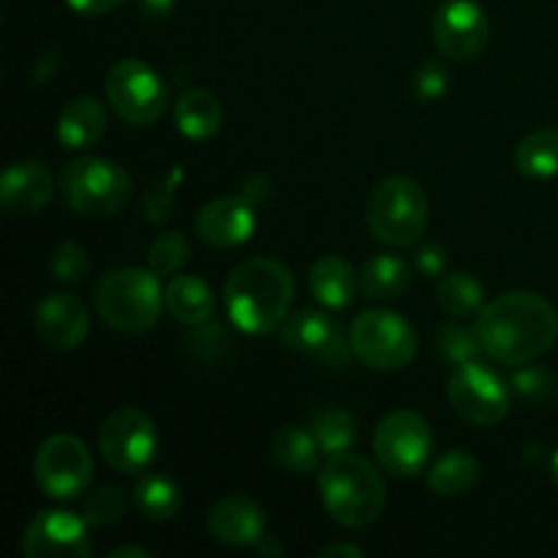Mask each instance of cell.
<instances>
[{"label":"cell","instance_id":"cell-1","mask_svg":"<svg viewBox=\"0 0 558 558\" xmlns=\"http://www.w3.org/2000/svg\"><path fill=\"white\" fill-rule=\"evenodd\" d=\"M474 330L485 357L505 368H518L554 349L558 311L534 292H507L483 305Z\"/></svg>","mask_w":558,"mask_h":558},{"label":"cell","instance_id":"cell-2","mask_svg":"<svg viewBox=\"0 0 558 558\" xmlns=\"http://www.w3.org/2000/svg\"><path fill=\"white\" fill-rule=\"evenodd\" d=\"M294 300V276L283 262L256 256L229 272L223 305L238 330L267 336L281 330Z\"/></svg>","mask_w":558,"mask_h":558},{"label":"cell","instance_id":"cell-3","mask_svg":"<svg viewBox=\"0 0 558 558\" xmlns=\"http://www.w3.org/2000/svg\"><path fill=\"white\" fill-rule=\"evenodd\" d=\"M319 494L327 515L347 529L376 523L387 505V485L379 469L357 452H338L319 469Z\"/></svg>","mask_w":558,"mask_h":558},{"label":"cell","instance_id":"cell-4","mask_svg":"<svg viewBox=\"0 0 558 558\" xmlns=\"http://www.w3.org/2000/svg\"><path fill=\"white\" fill-rule=\"evenodd\" d=\"M96 311L109 327L129 336L153 330L161 319L163 289L156 270L145 267H120L107 272L96 287Z\"/></svg>","mask_w":558,"mask_h":558},{"label":"cell","instance_id":"cell-5","mask_svg":"<svg viewBox=\"0 0 558 558\" xmlns=\"http://www.w3.org/2000/svg\"><path fill=\"white\" fill-rule=\"evenodd\" d=\"M365 227L371 238L390 248H409L428 227V196L412 178H385L365 202Z\"/></svg>","mask_w":558,"mask_h":558},{"label":"cell","instance_id":"cell-6","mask_svg":"<svg viewBox=\"0 0 558 558\" xmlns=\"http://www.w3.org/2000/svg\"><path fill=\"white\" fill-rule=\"evenodd\" d=\"M60 196L80 216H118L134 194L131 174L109 158L85 156L65 163L58 178Z\"/></svg>","mask_w":558,"mask_h":558},{"label":"cell","instance_id":"cell-7","mask_svg":"<svg viewBox=\"0 0 558 558\" xmlns=\"http://www.w3.org/2000/svg\"><path fill=\"white\" fill-rule=\"evenodd\" d=\"M352 352L376 371H401L417 354V332L407 316L387 308H371L349 327Z\"/></svg>","mask_w":558,"mask_h":558},{"label":"cell","instance_id":"cell-8","mask_svg":"<svg viewBox=\"0 0 558 558\" xmlns=\"http://www.w3.org/2000/svg\"><path fill=\"white\" fill-rule=\"evenodd\" d=\"M104 96H107L112 112L123 123L136 125V129L158 123L169 107V90L161 76L150 65L134 58L118 60L107 71Z\"/></svg>","mask_w":558,"mask_h":558},{"label":"cell","instance_id":"cell-9","mask_svg":"<svg viewBox=\"0 0 558 558\" xmlns=\"http://www.w3.org/2000/svg\"><path fill=\"white\" fill-rule=\"evenodd\" d=\"M376 461L392 477H417L434 456V430L423 414L412 409L390 412L374 430Z\"/></svg>","mask_w":558,"mask_h":558},{"label":"cell","instance_id":"cell-10","mask_svg":"<svg viewBox=\"0 0 558 558\" xmlns=\"http://www.w3.org/2000/svg\"><path fill=\"white\" fill-rule=\"evenodd\" d=\"M447 398L452 412L477 428H494L510 412V387L480 360L452 371Z\"/></svg>","mask_w":558,"mask_h":558},{"label":"cell","instance_id":"cell-11","mask_svg":"<svg viewBox=\"0 0 558 558\" xmlns=\"http://www.w3.org/2000/svg\"><path fill=\"white\" fill-rule=\"evenodd\" d=\"M36 485L49 499H76L93 480V456L85 441L71 434H54L38 447L33 461Z\"/></svg>","mask_w":558,"mask_h":558},{"label":"cell","instance_id":"cell-12","mask_svg":"<svg viewBox=\"0 0 558 558\" xmlns=\"http://www.w3.org/2000/svg\"><path fill=\"white\" fill-rule=\"evenodd\" d=\"M156 425L140 409H118L98 428V452L120 474H140L156 458Z\"/></svg>","mask_w":558,"mask_h":558},{"label":"cell","instance_id":"cell-13","mask_svg":"<svg viewBox=\"0 0 558 558\" xmlns=\"http://www.w3.org/2000/svg\"><path fill=\"white\" fill-rule=\"evenodd\" d=\"M490 41V22L477 0H445L434 14V44L445 58H480Z\"/></svg>","mask_w":558,"mask_h":558},{"label":"cell","instance_id":"cell-14","mask_svg":"<svg viewBox=\"0 0 558 558\" xmlns=\"http://www.w3.org/2000/svg\"><path fill=\"white\" fill-rule=\"evenodd\" d=\"M281 343L327 368H341L352 352V341L336 319L322 311H298L281 325Z\"/></svg>","mask_w":558,"mask_h":558},{"label":"cell","instance_id":"cell-15","mask_svg":"<svg viewBox=\"0 0 558 558\" xmlns=\"http://www.w3.org/2000/svg\"><path fill=\"white\" fill-rule=\"evenodd\" d=\"M90 550L87 521L71 512H36L22 534V554L27 558H85Z\"/></svg>","mask_w":558,"mask_h":558},{"label":"cell","instance_id":"cell-16","mask_svg":"<svg viewBox=\"0 0 558 558\" xmlns=\"http://www.w3.org/2000/svg\"><path fill=\"white\" fill-rule=\"evenodd\" d=\"M254 207L245 196H221L207 202L196 216V234L210 248H238L254 238Z\"/></svg>","mask_w":558,"mask_h":558},{"label":"cell","instance_id":"cell-17","mask_svg":"<svg viewBox=\"0 0 558 558\" xmlns=\"http://www.w3.org/2000/svg\"><path fill=\"white\" fill-rule=\"evenodd\" d=\"M36 332L49 349L71 352L82 347L90 332V314L80 298L54 292L36 305Z\"/></svg>","mask_w":558,"mask_h":558},{"label":"cell","instance_id":"cell-18","mask_svg":"<svg viewBox=\"0 0 558 558\" xmlns=\"http://www.w3.org/2000/svg\"><path fill=\"white\" fill-rule=\"evenodd\" d=\"M207 529L218 543L232 548L256 545L265 537V510L248 496H223L207 512Z\"/></svg>","mask_w":558,"mask_h":558},{"label":"cell","instance_id":"cell-19","mask_svg":"<svg viewBox=\"0 0 558 558\" xmlns=\"http://www.w3.org/2000/svg\"><path fill=\"white\" fill-rule=\"evenodd\" d=\"M52 194V174L38 161L11 163L0 178V205L9 216H33V213L44 210Z\"/></svg>","mask_w":558,"mask_h":558},{"label":"cell","instance_id":"cell-20","mask_svg":"<svg viewBox=\"0 0 558 558\" xmlns=\"http://www.w3.org/2000/svg\"><path fill=\"white\" fill-rule=\"evenodd\" d=\"M311 298L330 311H347L360 289V272L343 256L327 254L314 262L308 272Z\"/></svg>","mask_w":558,"mask_h":558},{"label":"cell","instance_id":"cell-21","mask_svg":"<svg viewBox=\"0 0 558 558\" xmlns=\"http://www.w3.org/2000/svg\"><path fill=\"white\" fill-rule=\"evenodd\" d=\"M107 134V109L98 98L76 96L63 107L58 118V142L65 150L96 147Z\"/></svg>","mask_w":558,"mask_h":558},{"label":"cell","instance_id":"cell-22","mask_svg":"<svg viewBox=\"0 0 558 558\" xmlns=\"http://www.w3.org/2000/svg\"><path fill=\"white\" fill-rule=\"evenodd\" d=\"M163 303L174 319L189 327L205 325L216 314V294L196 276H174L163 287Z\"/></svg>","mask_w":558,"mask_h":558},{"label":"cell","instance_id":"cell-23","mask_svg":"<svg viewBox=\"0 0 558 558\" xmlns=\"http://www.w3.org/2000/svg\"><path fill=\"white\" fill-rule=\"evenodd\" d=\"M174 123H178L180 134L189 136V140H210L221 131V104L213 93L202 90V87H191L174 101Z\"/></svg>","mask_w":558,"mask_h":558},{"label":"cell","instance_id":"cell-24","mask_svg":"<svg viewBox=\"0 0 558 558\" xmlns=\"http://www.w3.org/2000/svg\"><path fill=\"white\" fill-rule=\"evenodd\" d=\"M409 283H412V270L396 254L374 256L360 270V292L371 300H379V303L403 298Z\"/></svg>","mask_w":558,"mask_h":558},{"label":"cell","instance_id":"cell-25","mask_svg":"<svg viewBox=\"0 0 558 558\" xmlns=\"http://www.w3.org/2000/svg\"><path fill=\"white\" fill-rule=\"evenodd\" d=\"M480 483V461L466 450H450L428 466V488L439 496H463Z\"/></svg>","mask_w":558,"mask_h":558},{"label":"cell","instance_id":"cell-26","mask_svg":"<svg viewBox=\"0 0 558 558\" xmlns=\"http://www.w3.org/2000/svg\"><path fill=\"white\" fill-rule=\"evenodd\" d=\"M272 458L281 469H287L289 474H311L319 469V456L322 447L314 439V434L300 425H283L272 436Z\"/></svg>","mask_w":558,"mask_h":558},{"label":"cell","instance_id":"cell-27","mask_svg":"<svg viewBox=\"0 0 558 558\" xmlns=\"http://www.w3.org/2000/svg\"><path fill=\"white\" fill-rule=\"evenodd\" d=\"M436 303L452 319H472L483 311L485 289L472 272H450L436 283Z\"/></svg>","mask_w":558,"mask_h":558},{"label":"cell","instance_id":"cell-28","mask_svg":"<svg viewBox=\"0 0 558 558\" xmlns=\"http://www.w3.org/2000/svg\"><path fill=\"white\" fill-rule=\"evenodd\" d=\"M308 430L319 441L322 452L327 458L338 452H349L357 441V423L352 414L341 407H322L311 414Z\"/></svg>","mask_w":558,"mask_h":558},{"label":"cell","instance_id":"cell-29","mask_svg":"<svg viewBox=\"0 0 558 558\" xmlns=\"http://www.w3.org/2000/svg\"><path fill=\"white\" fill-rule=\"evenodd\" d=\"M134 505L147 521L167 523L178 518L180 507H183V494H180L178 483H172L163 474H147L136 485Z\"/></svg>","mask_w":558,"mask_h":558},{"label":"cell","instance_id":"cell-30","mask_svg":"<svg viewBox=\"0 0 558 558\" xmlns=\"http://www.w3.org/2000/svg\"><path fill=\"white\" fill-rule=\"evenodd\" d=\"M518 172L534 180H548L558 174V131L539 129L523 136L515 150Z\"/></svg>","mask_w":558,"mask_h":558},{"label":"cell","instance_id":"cell-31","mask_svg":"<svg viewBox=\"0 0 558 558\" xmlns=\"http://www.w3.org/2000/svg\"><path fill=\"white\" fill-rule=\"evenodd\" d=\"M434 349H436V354L441 357V363L452 365V368L474 363V360L483 354L477 330H474V327L472 330H469V327H463L461 319L447 322V325H441L439 330H436Z\"/></svg>","mask_w":558,"mask_h":558},{"label":"cell","instance_id":"cell-32","mask_svg":"<svg viewBox=\"0 0 558 558\" xmlns=\"http://www.w3.org/2000/svg\"><path fill=\"white\" fill-rule=\"evenodd\" d=\"M232 347V338H229L227 327L216 325V322H205V325H196L189 336L183 338V349L189 352L191 360H199L205 365L221 363L229 354Z\"/></svg>","mask_w":558,"mask_h":558},{"label":"cell","instance_id":"cell-33","mask_svg":"<svg viewBox=\"0 0 558 558\" xmlns=\"http://www.w3.org/2000/svg\"><path fill=\"white\" fill-rule=\"evenodd\" d=\"M191 259V243L183 232H161L147 251V265L158 276H174Z\"/></svg>","mask_w":558,"mask_h":558},{"label":"cell","instance_id":"cell-34","mask_svg":"<svg viewBox=\"0 0 558 558\" xmlns=\"http://www.w3.org/2000/svg\"><path fill=\"white\" fill-rule=\"evenodd\" d=\"M125 515V494L120 488H98L93 490L82 507V518L93 529H109L120 523Z\"/></svg>","mask_w":558,"mask_h":558},{"label":"cell","instance_id":"cell-35","mask_svg":"<svg viewBox=\"0 0 558 558\" xmlns=\"http://www.w3.org/2000/svg\"><path fill=\"white\" fill-rule=\"evenodd\" d=\"M183 183V169L174 167L161 183L153 185L145 194V202H142V218L150 223H163L169 216H172L174 199H178V189Z\"/></svg>","mask_w":558,"mask_h":558},{"label":"cell","instance_id":"cell-36","mask_svg":"<svg viewBox=\"0 0 558 558\" xmlns=\"http://www.w3.org/2000/svg\"><path fill=\"white\" fill-rule=\"evenodd\" d=\"M49 267L60 283H82L90 276V256L80 243H60L52 251Z\"/></svg>","mask_w":558,"mask_h":558},{"label":"cell","instance_id":"cell-37","mask_svg":"<svg viewBox=\"0 0 558 558\" xmlns=\"http://www.w3.org/2000/svg\"><path fill=\"white\" fill-rule=\"evenodd\" d=\"M512 390L523 398V401L539 403L550 396L554 390V379L548 371L543 368H529V365H518L512 374Z\"/></svg>","mask_w":558,"mask_h":558},{"label":"cell","instance_id":"cell-38","mask_svg":"<svg viewBox=\"0 0 558 558\" xmlns=\"http://www.w3.org/2000/svg\"><path fill=\"white\" fill-rule=\"evenodd\" d=\"M447 80H450V74H447L445 63L436 58H430L417 69L412 87H414V93L423 98V101H436V98L445 96Z\"/></svg>","mask_w":558,"mask_h":558},{"label":"cell","instance_id":"cell-39","mask_svg":"<svg viewBox=\"0 0 558 558\" xmlns=\"http://www.w3.org/2000/svg\"><path fill=\"white\" fill-rule=\"evenodd\" d=\"M447 267V254L441 245H425L417 251V270L423 276H441Z\"/></svg>","mask_w":558,"mask_h":558},{"label":"cell","instance_id":"cell-40","mask_svg":"<svg viewBox=\"0 0 558 558\" xmlns=\"http://www.w3.org/2000/svg\"><path fill=\"white\" fill-rule=\"evenodd\" d=\"M76 14H85V16H98V14H107V11L120 9L123 3L129 0H65Z\"/></svg>","mask_w":558,"mask_h":558},{"label":"cell","instance_id":"cell-41","mask_svg":"<svg viewBox=\"0 0 558 558\" xmlns=\"http://www.w3.org/2000/svg\"><path fill=\"white\" fill-rule=\"evenodd\" d=\"M54 69H58V52H44L41 58L36 60V69H33V82L36 85H47L52 80Z\"/></svg>","mask_w":558,"mask_h":558},{"label":"cell","instance_id":"cell-42","mask_svg":"<svg viewBox=\"0 0 558 558\" xmlns=\"http://www.w3.org/2000/svg\"><path fill=\"white\" fill-rule=\"evenodd\" d=\"M174 9V0H140V11L147 20H167Z\"/></svg>","mask_w":558,"mask_h":558},{"label":"cell","instance_id":"cell-43","mask_svg":"<svg viewBox=\"0 0 558 558\" xmlns=\"http://www.w3.org/2000/svg\"><path fill=\"white\" fill-rule=\"evenodd\" d=\"M322 558H336V556H343V558H363V550L354 548V545L349 543H338V545H327L325 550L319 554Z\"/></svg>","mask_w":558,"mask_h":558},{"label":"cell","instance_id":"cell-44","mask_svg":"<svg viewBox=\"0 0 558 558\" xmlns=\"http://www.w3.org/2000/svg\"><path fill=\"white\" fill-rule=\"evenodd\" d=\"M254 548L259 550L262 558H276V556H281V554H283V545L278 543L276 537H267V534H265V537L259 539V543L254 545Z\"/></svg>","mask_w":558,"mask_h":558},{"label":"cell","instance_id":"cell-45","mask_svg":"<svg viewBox=\"0 0 558 558\" xmlns=\"http://www.w3.org/2000/svg\"><path fill=\"white\" fill-rule=\"evenodd\" d=\"M109 558H150V554L142 548H134V545H123V548H114L107 554Z\"/></svg>","mask_w":558,"mask_h":558},{"label":"cell","instance_id":"cell-46","mask_svg":"<svg viewBox=\"0 0 558 558\" xmlns=\"http://www.w3.org/2000/svg\"><path fill=\"white\" fill-rule=\"evenodd\" d=\"M550 477H554V483L558 488V450L554 452V458H550Z\"/></svg>","mask_w":558,"mask_h":558}]
</instances>
